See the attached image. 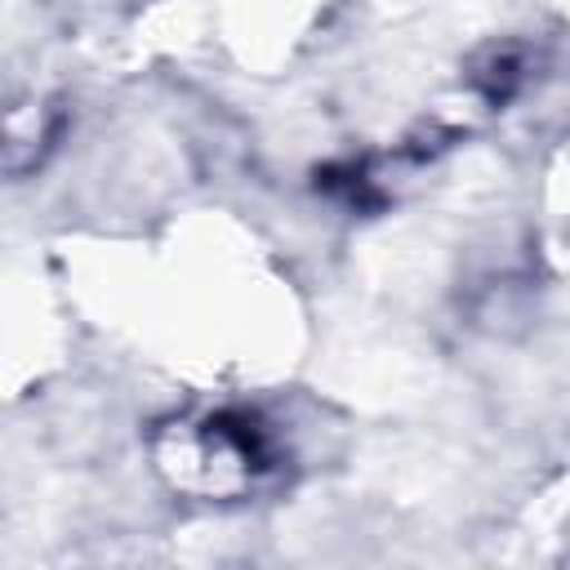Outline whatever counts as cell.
Returning <instances> with one entry per match:
<instances>
[{"label": "cell", "mask_w": 570, "mask_h": 570, "mask_svg": "<svg viewBox=\"0 0 570 570\" xmlns=\"http://www.w3.org/2000/svg\"><path fill=\"white\" fill-rule=\"evenodd\" d=\"M272 468H276V450L267 428L240 410L200 419L178 436V450L165 454V472H174L178 485L200 494L254 490Z\"/></svg>", "instance_id": "6da1fadb"}, {"label": "cell", "mask_w": 570, "mask_h": 570, "mask_svg": "<svg viewBox=\"0 0 570 570\" xmlns=\"http://www.w3.org/2000/svg\"><path fill=\"white\" fill-rule=\"evenodd\" d=\"M521 76H525V62H521L517 49H490V58H485L481 71H476V85L485 89L490 102H503V98L517 94Z\"/></svg>", "instance_id": "7a4b0ae2"}]
</instances>
